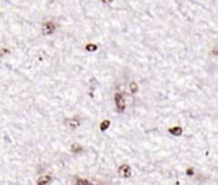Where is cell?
<instances>
[{"mask_svg":"<svg viewBox=\"0 0 218 185\" xmlns=\"http://www.w3.org/2000/svg\"><path fill=\"white\" fill-rule=\"evenodd\" d=\"M115 102H116V107L119 112H122L125 110V101H124V97H122L121 93L115 94Z\"/></svg>","mask_w":218,"mask_h":185,"instance_id":"cell-1","label":"cell"},{"mask_svg":"<svg viewBox=\"0 0 218 185\" xmlns=\"http://www.w3.org/2000/svg\"><path fill=\"white\" fill-rule=\"evenodd\" d=\"M55 29H56L55 23H52V22H46L42 27V33L45 36H47V35H51V33L55 32Z\"/></svg>","mask_w":218,"mask_h":185,"instance_id":"cell-2","label":"cell"},{"mask_svg":"<svg viewBox=\"0 0 218 185\" xmlns=\"http://www.w3.org/2000/svg\"><path fill=\"white\" fill-rule=\"evenodd\" d=\"M119 175L122 178H130L131 176V169L128 165H122L119 167Z\"/></svg>","mask_w":218,"mask_h":185,"instance_id":"cell-3","label":"cell"},{"mask_svg":"<svg viewBox=\"0 0 218 185\" xmlns=\"http://www.w3.org/2000/svg\"><path fill=\"white\" fill-rule=\"evenodd\" d=\"M68 124H69V126H70L71 129H77V128H78V126L80 125V120H79L78 116H75V118L68 120Z\"/></svg>","mask_w":218,"mask_h":185,"instance_id":"cell-4","label":"cell"},{"mask_svg":"<svg viewBox=\"0 0 218 185\" xmlns=\"http://www.w3.org/2000/svg\"><path fill=\"white\" fill-rule=\"evenodd\" d=\"M170 133L172 135H176V137H180V135L183 134V128H180V126H174V128L170 129Z\"/></svg>","mask_w":218,"mask_h":185,"instance_id":"cell-5","label":"cell"},{"mask_svg":"<svg viewBox=\"0 0 218 185\" xmlns=\"http://www.w3.org/2000/svg\"><path fill=\"white\" fill-rule=\"evenodd\" d=\"M51 181V176H41L38 180H37V184H49Z\"/></svg>","mask_w":218,"mask_h":185,"instance_id":"cell-6","label":"cell"},{"mask_svg":"<svg viewBox=\"0 0 218 185\" xmlns=\"http://www.w3.org/2000/svg\"><path fill=\"white\" fill-rule=\"evenodd\" d=\"M108 126H110V121H108V120H103L101 123V125H99V129H101L102 132H105V130H107Z\"/></svg>","mask_w":218,"mask_h":185,"instance_id":"cell-7","label":"cell"},{"mask_svg":"<svg viewBox=\"0 0 218 185\" xmlns=\"http://www.w3.org/2000/svg\"><path fill=\"white\" fill-rule=\"evenodd\" d=\"M130 92L131 93H137L138 92V84L135 82H131L130 83Z\"/></svg>","mask_w":218,"mask_h":185,"instance_id":"cell-8","label":"cell"},{"mask_svg":"<svg viewBox=\"0 0 218 185\" xmlns=\"http://www.w3.org/2000/svg\"><path fill=\"white\" fill-rule=\"evenodd\" d=\"M70 150L73 151V152H80L83 148H82V146H79V144H71V148Z\"/></svg>","mask_w":218,"mask_h":185,"instance_id":"cell-9","label":"cell"},{"mask_svg":"<svg viewBox=\"0 0 218 185\" xmlns=\"http://www.w3.org/2000/svg\"><path fill=\"white\" fill-rule=\"evenodd\" d=\"M77 184H78V185H89L91 183L88 181V180H84V179H78V180H77Z\"/></svg>","mask_w":218,"mask_h":185,"instance_id":"cell-10","label":"cell"},{"mask_svg":"<svg viewBox=\"0 0 218 185\" xmlns=\"http://www.w3.org/2000/svg\"><path fill=\"white\" fill-rule=\"evenodd\" d=\"M85 49H87L88 51H96L97 50V46H96V45H91L89 43V45H87V46H85Z\"/></svg>","mask_w":218,"mask_h":185,"instance_id":"cell-11","label":"cell"},{"mask_svg":"<svg viewBox=\"0 0 218 185\" xmlns=\"http://www.w3.org/2000/svg\"><path fill=\"white\" fill-rule=\"evenodd\" d=\"M186 174L191 176V175H194V170L193 169H188V170H186Z\"/></svg>","mask_w":218,"mask_h":185,"instance_id":"cell-12","label":"cell"},{"mask_svg":"<svg viewBox=\"0 0 218 185\" xmlns=\"http://www.w3.org/2000/svg\"><path fill=\"white\" fill-rule=\"evenodd\" d=\"M212 54H213L214 56H218V49H214V50L212 51Z\"/></svg>","mask_w":218,"mask_h":185,"instance_id":"cell-13","label":"cell"},{"mask_svg":"<svg viewBox=\"0 0 218 185\" xmlns=\"http://www.w3.org/2000/svg\"><path fill=\"white\" fill-rule=\"evenodd\" d=\"M102 3H105V4H110V3H112V0H102Z\"/></svg>","mask_w":218,"mask_h":185,"instance_id":"cell-14","label":"cell"}]
</instances>
